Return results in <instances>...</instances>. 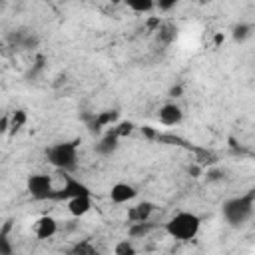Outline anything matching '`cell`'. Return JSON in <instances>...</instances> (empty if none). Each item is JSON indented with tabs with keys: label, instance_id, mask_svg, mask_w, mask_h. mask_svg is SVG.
I'll return each mask as SVG.
<instances>
[{
	"label": "cell",
	"instance_id": "obj_1",
	"mask_svg": "<svg viewBox=\"0 0 255 255\" xmlns=\"http://www.w3.org/2000/svg\"><path fill=\"white\" fill-rule=\"evenodd\" d=\"M221 215H223L225 223L233 229L247 225L255 215V191H245L241 195H235V197L223 201Z\"/></svg>",
	"mask_w": 255,
	"mask_h": 255
},
{
	"label": "cell",
	"instance_id": "obj_13",
	"mask_svg": "<svg viewBox=\"0 0 255 255\" xmlns=\"http://www.w3.org/2000/svg\"><path fill=\"white\" fill-rule=\"evenodd\" d=\"M153 209H155V205H153L151 201H141V203H137L135 207L129 209V219H131V221L149 219V215L153 213Z\"/></svg>",
	"mask_w": 255,
	"mask_h": 255
},
{
	"label": "cell",
	"instance_id": "obj_23",
	"mask_svg": "<svg viewBox=\"0 0 255 255\" xmlns=\"http://www.w3.org/2000/svg\"><path fill=\"white\" fill-rule=\"evenodd\" d=\"M0 4H2V0H0Z\"/></svg>",
	"mask_w": 255,
	"mask_h": 255
},
{
	"label": "cell",
	"instance_id": "obj_5",
	"mask_svg": "<svg viewBox=\"0 0 255 255\" xmlns=\"http://www.w3.org/2000/svg\"><path fill=\"white\" fill-rule=\"evenodd\" d=\"M62 175H64V183L54 189L52 201H68L78 195H92V189L84 181H80L78 177H74L70 173H62Z\"/></svg>",
	"mask_w": 255,
	"mask_h": 255
},
{
	"label": "cell",
	"instance_id": "obj_3",
	"mask_svg": "<svg viewBox=\"0 0 255 255\" xmlns=\"http://www.w3.org/2000/svg\"><path fill=\"white\" fill-rule=\"evenodd\" d=\"M46 161L62 171L74 173L78 169V141H58L46 149Z\"/></svg>",
	"mask_w": 255,
	"mask_h": 255
},
{
	"label": "cell",
	"instance_id": "obj_15",
	"mask_svg": "<svg viewBox=\"0 0 255 255\" xmlns=\"http://www.w3.org/2000/svg\"><path fill=\"white\" fill-rule=\"evenodd\" d=\"M114 253H116V255H133V253H135V247H133L131 239H122V241L114 247Z\"/></svg>",
	"mask_w": 255,
	"mask_h": 255
},
{
	"label": "cell",
	"instance_id": "obj_11",
	"mask_svg": "<svg viewBox=\"0 0 255 255\" xmlns=\"http://www.w3.org/2000/svg\"><path fill=\"white\" fill-rule=\"evenodd\" d=\"M153 229H155V223H151V219L131 221L129 227H128V235H129L131 239H143V237H147Z\"/></svg>",
	"mask_w": 255,
	"mask_h": 255
},
{
	"label": "cell",
	"instance_id": "obj_12",
	"mask_svg": "<svg viewBox=\"0 0 255 255\" xmlns=\"http://www.w3.org/2000/svg\"><path fill=\"white\" fill-rule=\"evenodd\" d=\"M251 36H253V24H249V22H239L231 30V38L237 44H245L247 40H251Z\"/></svg>",
	"mask_w": 255,
	"mask_h": 255
},
{
	"label": "cell",
	"instance_id": "obj_2",
	"mask_svg": "<svg viewBox=\"0 0 255 255\" xmlns=\"http://www.w3.org/2000/svg\"><path fill=\"white\" fill-rule=\"evenodd\" d=\"M165 233L177 241H191L199 235L201 217L193 211H177L163 223Z\"/></svg>",
	"mask_w": 255,
	"mask_h": 255
},
{
	"label": "cell",
	"instance_id": "obj_17",
	"mask_svg": "<svg viewBox=\"0 0 255 255\" xmlns=\"http://www.w3.org/2000/svg\"><path fill=\"white\" fill-rule=\"evenodd\" d=\"M116 120H118V112H104V114H98V122H100L102 128L114 124Z\"/></svg>",
	"mask_w": 255,
	"mask_h": 255
},
{
	"label": "cell",
	"instance_id": "obj_14",
	"mask_svg": "<svg viewBox=\"0 0 255 255\" xmlns=\"http://www.w3.org/2000/svg\"><path fill=\"white\" fill-rule=\"evenodd\" d=\"M122 2L135 14H147L155 8V0H122Z\"/></svg>",
	"mask_w": 255,
	"mask_h": 255
},
{
	"label": "cell",
	"instance_id": "obj_18",
	"mask_svg": "<svg viewBox=\"0 0 255 255\" xmlns=\"http://www.w3.org/2000/svg\"><path fill=\"white\" fill-rule=\"evenodd\" d=\"M14 249H12V243H10V239L4 235V233H0V255H10Z\"/></svg>",
	"mask_w": 255,
	"mask_h": 255
},
{
	"label": "cell",
	"instance_id": "obj_6",
	"mask_svg": "<svg viewBox=\"0 0 255 255\" xmlns=\"http://www.w3.org/2000/svg\"><path fill=\"white\" fill-rule=\"evenodd\" d=\"M137 197V187L131 185V183H126V181H118L110 187V201L116 203V205H124V203H129Z\"/></svg>",
	"mask_w": 255,
	"mask_h": 255
},
{
	"label": "cell",
	"instance_id": "obj_10",
	"mask_svg": "<svg viewBox=\"0 0 255 255\" xmlns=\"http://www.w3.org/2000/svg\"><path fill=\"white\" fill-rule=\"evenodd\" d=\"M68 203V211L74 217H84L92 211V195H78L66 201Z\"/></svg>",
	"mask_w": 255,
	"mask_h": 255
},
{
	"label": "cell",
	"instance_id": "obj_20",
	"mask_svg": "<svg viewBox=\"0 0 255 255\" xmlns=\"http://www.w3.org/2000/svg\"><path fill=\"white\" fill-rule=\"evenodd\" d=\"M72 251H74V253H94V249L88 247V245H78V247H74Z\"/></svg>",
	"mask_w": 255,
	"mask_h": 255
},
{
	"label": "cell",
	"instance_id": "obj_16",
	"mask_svg": "<svg viewBox=\"0 0 255 255\" xmlns=\"http://www.w3.org/2000/svg\"><path fill=\"white\" fill-rule=\"evenodd\" d=\"M181 2H185V0H155V8H159L161 12H169L175 6H179Z\"/></svg>",
	"mask_w": 255,
	"mask_h": 255
},
{
	"label": "cell",
	"instance_id": "obj_8",
	"mask_svg": "<svg viewBox=\"0 0 255 255\" xmlns=\"http://www.w3.org/2000/svg\"><path fill=\"white\" fill-rule=\"evenodd\" d=\"M58 233V221L52 215H42L34 221V235L38 239H50Z\"/></svg>",
	"mask_w": 255,
	"mask_h": 255
},
{
	"label": "cell",
	"instance_id": "obj_9",
	"mask_svg": "<svg viewBox=\"0 0 255 255\" xmlns=\"http://www.w3.org/2000/svg\"><path fill=\"white\" fill-rule=\"evenodd\" d=\"M118 147H120V135H118L114 129L106 131V133L98 139V143L94 145V149H96L98 155H112Z\"/></svg>",
	"mask_w": 255,
	"mask_h": 255
},
{
	"label": "cell",
	"instance_id": "obj_21",
	"mask_svg": "<svg viewBox=\"0 0 255 255\" xmlns=\"http://www.w3.org/2000/svg\"><path fill=\"white\" fill-rule=\"evenodd\" d=\"M177 94H181V88H173V90H171V96H173V98H175Z\"/></svg>",
	"mask_w": 255,
	"mask_h": 255
},
{
	"label": "cell",
	"instance_id": "obj_7",
	"mask_svg": "<svg viewBox=\"0 0 255 255\" xmlns=\"http://www.w3.org/2000/svg\"><path fill=\"white\" fill-rule=\"evenodd\" d=\"M157 120L161 126H167V128H173V126H179L183 122V110L175 104V102H167L159 108L157 112Z\"/></svg>",
	"mask_w": 255,
	"mask_h": 255
},
{
	"label": "cell",
	"instance_id": "obj_22",
	"mask_svg": "<svg viewBox=\"0 0 255 255\" xmlns=\"http://www.w3.org/2000/svg\"><path fill=\"white\" fill-rule=\"evenodd\" d=\"M207 2H211V0H207Z\"/></svg>",
	"mask_w": 255,
	"mask_h": 255
},
{
	"label": "cell",
	"instance_id": "obj_19",
	"mask_svg": "<svg viewBox=\"0 0 255 255\" xmlns=\"http://www.w3.org/2000/svg\"><path fill=\"white\" fill-rule=\"evenodd\" d=\"M24 122H26V114H24V112H16L14 122H12V128H14V129H18V126H20V124H24Z\"/></svg>",
	"mask_w": 255,
	"mask_h": 255
},
{
	"label": "cell",
	"instance_id": "obj_4",
	"mask_svg": "<svg viewBox=\"0 0 255 255\" xmlns=\"http://www.w3.org/2000/svg\"><path fill=\"white\" fill-rule=\"evenodd\" d=\"M56 183L50 173H32L26 177V191L36 201H52Z\"/></svg>",
	"mask_w": 255,
	"mask_h": 255
}]
</instances>
